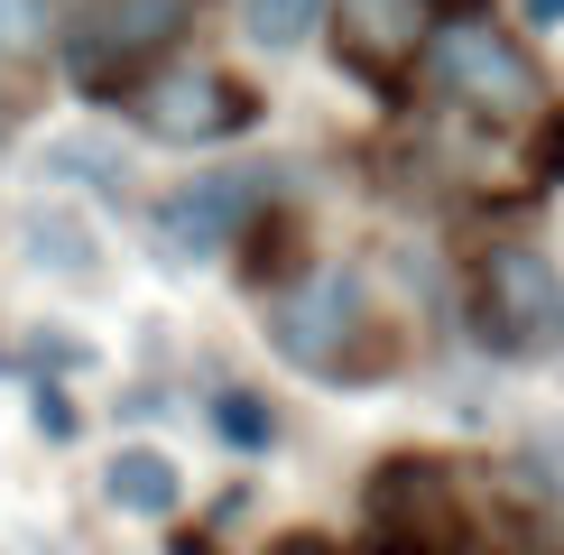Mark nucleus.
I'll list each match as a JSON object with an SVG mask.
<instances>
[{
  "label": "nucleus",
  "instance_id": "6ab92c4d",
  "mask_svg": "<svg viewBox=\"0 0 564 555\" xmlns=\"http://www.w3.org/2000/svg\"><path fill=\"white\" fill-rule=\"evenodd\" d=\"M167 555H223V546H214L204 519H167Z\"/></svg>",
  "mask_w": 564,
  "mask_h": 555
},
{
  "label": "nucleus",
  "instance_id": "f8f14e48",
  "mask_svg": "<svg viewBox=\"0 0 564 555\" xmlns=\"http://www.w3.org/2000/svg\"><path fill=\"white\" fill-rule=\"evenodd\" d=\"M324 19H334V0H241V29H250L260 56H296V46H315Z\"/></svg>",
  "mask_w": 564,
  "mask_h": 555
},
{
  "label": "nucleus",
  "instance_id": "20e7f679",
  "mask_svg": "<svg viewBox=\"0 0 564 555\" xmlns=\"http://www.w3.org/2000/svg\"><path fill=\"white\" fill-rule=\"evenodd\" d=\"M463 334L490 361H555L564 352V269L536 241H481L463 269Z\"/></svg>",
  "mask_w": 564,
  "mask_h": 555
},
{
  "label": "nucleus",
  "instance_id": "0eeeda50",
  "mask_svg": "<svg viewBox=\"0 0 564 555\" xmlns=\"http://www.w3.org/2000/svg\"><path fill=\"white\" fill-rule=\"evenodd\" d=\"M435 29V0H343L334 19V65L351 84H370L380 102H408V65Z\"/></svg>",
  "mask_w": 564,
  "mask_h": 555
},
{
  "label": "nucleus",
  "instance_id": "5701e85b",
  "mask_svg": "<svg viewBox=\"0 0 564 555\" xmlns=\"http://www.w3.org/2000/svg\"><path fill=\"white\" fill-rule=\"evenodd\" d=\"M351 555H380V546H351Z\"/></svg>",
  "mask_w": 564,
  "mask_h": 555
},
{
  "label": "nucleus",
  "instance_id": "39448f33",
  "mask_svg": "<svg viewBox=\"0 0 564 555\" xmlns=\"http://www.w3.org/2000/svg\"><path fill=\"white\" fill-rule=\"evenodd\" d=\"M185 19H195V0H75V19H56V65L84 102L121 111V92L176 56Z\"/></svg>",
  "mask_w": 564,
  "mask_h": 555
},
{
  "label": "nucleus",
  "instance_id": "ddd939ff",
  "mask_svg": "<svg viewBox=\"0 0 564 555\" xmlns=\"http://www.w3.org/2000/svg\"><path fill=\"white\" fill-rule=\"evenodd\" d=\"M46 56H56V10H46V0H0V65L29 75Z\"/></svg>",
  "mask_w": 564,
  "mask_h": 555
},
{
  "label": "nucleus",
  "instance_id": "9d476101",
  "mask_svg": "<svg viewBox=\"0 0 564 555\" xmlns=\"http://www.w3.org/2000/svg\"><path fill=\"white\" fill-rule=\"evenodd\" d=\"M102 500L121 509V519H158V527H167L176 509H185V472L158 445H121V454L102 463Z\"/></svg>",
  "mask_w": 564,
  "mask_h": 555
},
{
  "label": "nucleus",
  "instance_id": "f3484780",
  "mask_svg": "<svg viewBox=\"0 0 564 555\" xmlns=\"http://www.w3.org/2000/svg\"><path fill=\"white\" fill-rule=\"evenodd\" d=\"M29 361H37V380H56V370H93V352L75 334H29Z\"/></svg>",
  "mask_w": 564,
  "mask_h": 555
},
{
  "label": "nucleus",
  "instance_id": "4be33fe9",
  "mask_svg": "<svg viewBox=\"0 0 564 555\" xmlns=\"http://www.w3.org/2000/svg\"><path fill=\"white\" fill-rule=\"evenodd\" d=\"M10 130H19V84L0 75V149H10Z\"/></svg>",
  "mask_w": 564,
  "mask_h": 555
},
{
  "label": "nucleus",
  "instance_id": "dca6fc26",
  "mask_svg": "<svg viewBox=\"0 0 564 555\" xmlns=\"http://www.w3.org/2000/svg\"><path fill=\"white\" fill-rule=\"evenodd\" d=\"M29 260H56V269H75V278H93V250H75V231H65V222H29Z\"/></svg>",
  "mask_w": 564,
  "mask_h": 555
},
{
  "label": "nucleus",
  "instance_id": "6e6552de",
  "mask_svg": "<svg viewBox=\"0 0 564 555\" xmlns=\"http://www.w3.org/2000/svg\"><path fill=\"white\" fill-rule=\"evenodd\" d=\"M269 204V176H241V167H204L158 195V241H167V260H231V241H241V222Z\"/></svg>",
  "mask_w": 564,
  "mask_h": 555
},
{
  "label": "nucleus",
  "instance_id": "7ed1b4c3",
  "mask_svg": "<svg viewBox=\"0 0 564 555\" xmlns=\"http://www.w3.org/2000/svg\"><path fill=\"white\" fill-rule=\"evenodd\" d=\"M361 527H370V546H380V555H490V546H500L481 527V509H473L463 463L435 454V445H398V454L370 463Z\"/></svg>",
  "mask_w": 564,
  "mask_h": 555
},
{
  "label": "nucleus",
  "instance_id": "423d86ee",
  "mask_svg": "<svg viewBox=\"0 0 564 555\" xmlns=\"http://www.w3.org/2000/svg\"><path fill=\"white\" fill-rule=\"evenodd\" d=\"M130 130H149L158 149H223V139H250L269 111V92L231 65H204V56H167L149 84L121 92Z\"/></svg>",
  "mask_w": 564,
  "mask_h": 555
},
{
  "label": "nucleus",
  "instance_id": "4468645a",
  "mask_svg": "<svg viewBox=\"0 0 564 555\" xmlns=\"http://www.w3.org/2000/svg\"><path fill=\"white\" fill-rule=\"evenodd\" d=\"M519 157H528V185L519 195H546V185H564V92H555V111L519 139Z\"/></svg>",
  "mask_w": 564,
  "mask_h": 555
},
{
  "label": "nucleus",
  "instance_id": "1a4fd4ad",
  "mask_svg": "<svg viewBox=\"0 0 564 555\" xmlns=\"http://www.w3.org/2000/svg\"><path fill=\"white\" fill-rule=\"evenodd\" d=\"M305 260H315V250H305V222L288 214V204H260V214L241 222V241H231V269H241V287L260 296V306L288 287Z\"/></svg>",
  "mask_w": 564,
  "mask_h": 555
},
{
  "label": "nucleus",
  "instance_id": "a211bd4d",
  "mask_svg": "<svg viewBox=\"0 0 564 555\" xmlns=\"http://www.w3.org/2000/svg\"><path fill=\"white\" fill-rule=\"evenodd\" d=\"M260 555H343V546L324 537V527H278V537H269Z\"/></svg>",
  "mask_w": 564,
  "mask_h": 555
},
{
  "label": "nucleus",
  "instance_id": "f257e3e1",
  "mask_svg": "<svg viewBox=\"0 0 564 555\" xmlns=\"http://www.w3.org/2000/svg\"><path fill=\"white\" fill-rule=\"evenodd\" d=\"M408 92H426L444 121H463V130H481V139H528L555 111L546 56H536L500 10L435 19L426 46H416V65H408Z\"/></svg>",
  "mask_w": 564,
  "mask_h": 555
},
{
  "label": "nucleus",
  "instance_id": "aec40b11",
  "mask_svg": "<svg viewBox=\"0 0 564 555\" xmlns=\"http://www.w3.org/2000/svg\"><path fill=\"white\" fill-rule=\"evenodd\" d=\"M509 29H519V37H528V29L555 37V29H564V0H519V19H509Z\"/></svg>",
  "mask_w": 564,
  "mask_h": 555
},
{
  "label": "nucleus",
  "instance_id": "412c9836",
  "mask_svg": "<svg viewBox=\"0 0 564 555\" xmlns=\"http://www.w3.org/2000/svg\"><path fill=\"white\" fill-rule=\"evenodd\" d=\"M490 555H564V546L546 537V527H528V537H509V546H490Z\"/></svg>",
  "mask_w": 564,
  "mask_h": 555
},
{
  "label": "nucleus",
  "instance_id": "f03ea898",
  "mask_svg": "<svg viewBox=\"0 0 564 555\" xmlns=\"http://www.w3.org/2000/svg\"><path fill=\"white\" fill-rule=\"evenodd\" d=\"M269 342L278 361L315 370V380H389L398 361H408V334H398V315L370 296V278L351 260H305L288 287L269 296Z\"/></svg>",
  "mask_w": 564,
  "mask_h": 555
},
{
  "label": "nucleus",
  "instance_id": "9b49d317",
  "mask_svg": "<svg viewBox=\"0 0 564 555\" xmlns=\"http://www.w3.org/2000/svg\"><path fill=\"white\" fill-rule=\"evenodd\" d=\"M204 416H214V435H223L231 454H250V463H269V454H278V407L260 399V389L223 380L214 399H204Z\"/></svg>",
  "mask_w": 564,
  "mask_h": 555
},
{
  "label": "nucleus",
  "instance_id": "2eb2a0df",
  "mask_svg": "<svg viewBox=\"0 0 564 555\" xmlns=\"http://www.w3.org/2000/svg\"><path fill=\"white\" fill-rule=\"evenodd\" d=\"M29 426H37V435H56V445H75V435H84V407L65 399L56 380H29Z\"/></svg>",
  "mask_w": 564,
  "mask_h": 555
}]
</instances>
